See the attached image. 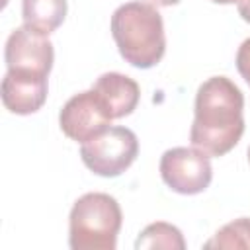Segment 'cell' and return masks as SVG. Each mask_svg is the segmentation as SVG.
<instances>
[{"label":"cell","mask_w":250,"mask_h":250,"mask_svg":"<svg viewBox=\"0 0 250 250\" xmlns=\"http://www.w3.org/2000/svg\"><path fill=\"white\" fill-rule=\"evenodd\" d=\"M4 59L8 70L37 72L49 76L55 61V51L45 33L21 25L10 33L4 49Z\"/></svg>","instance_id":"cell-7"},{"label":"cell","mask_w":250,"mask_h":250,"mask_svg":"<svg viewBox=\"0 0 250 250\" xmlns=\"http://www.w3.org/2000/svg\"><path fill=\"white\" fill-rule=\"evenodd\" d=\"M160 176L170 189L182 195L201 193L213 180L209 154L195 146L168 148L160 158Z\"/></svg>","instance_id":"cell-5"},{"label":"cell","mask_w":250,"mask_h":250,"mask_svg":"<svg viewBox=\"0 0 250 250\" xmlns=\"http://www.w3.org/2000/svg\"><path fill=\"white\" fill-rule=\"evenodd\" d=\"M244 96L227 76L207 78L195 94L189 141L209 156L232 150L244 133Z\"/></svg>","instance_id":"cell-1"},{"label":"cell","mask_w":250,"mask_h":250,"mask_svg":"<svg viewBox=\"0 0 250 250\" xmlns=\"http://www.w3.org/2000/svg\"><path fill=\"white\" fill-rule=\"evenodd\" d=\"M215 4H232V2H238V0H211Z\"/></svg>","instance_id":"cell-16"},{"label":"cell","mask_w":250,"mask_h":250,"mask_svg":"<svg viewBox=\"0 0 250 250\" xmlns=\"http://www.w3.org/2000/svg\"><path fill=\"white\" fill-rule=\"evenodd\" d=\"M205 248H250V219L227 223L205 242Z\"/></svg>","instance_id":"cell-12"},{"label":"cell","mask_w":250,"mask_h":250,"mask_svg":"<svg viewBox=\"0 0 250 250\" xmlns=\"http://www.w3.org/2000/svg\"><path fill=\"white\" fill-rule=\"evenodd\" d=\"M111 35L119 55L137 68H152L164 57V21L150 2L121 4L111 16Z\"/></svg>","instance_id":"cell-2"},{"label":"cell","mask_w":250,"mask_h":250,"mask_svg":"<svg viewBox=\"0 0 250 250\" xmlns=\"http://www.w3.org/2000/svg\"><path fill=\"white\" fill-rule=\"evenodd\" d=\"M137 154V135L127 127H107L80 146V158L84 166L104 178H115L123 174L135 162Z\"/></svg>","instance_id":"cell-4"},{"label":"cell","mask_w":250,"mask_h":250,"mask_svg":"<svg viewBox=\"0 0 250 250\" xmlns=\"http://www.w3.org/2000/svg\"><path fill=\"white\" fill-rule=\"evenodd\" d=\"M152 6H174V4H178L180 0H148Z\"/></svg>","instance_id":"cell-15"},{"label":"cell","mask_w":250,"mask_h":250,"mask_svg":"<svg viewBox=\"0 0 250 250\" xmlns=\"http://www.w3.org/2000/svg\"><path fill=\"white\" fill-rule=\"evenodd\" d=\"M23 25L39 31L53 33L66 18V0H21Z\"/></svg>","instance_id":"cell-10"},{"label":"cell","mask_w":250,"mask_h":250,"mask_svg":"<svg viewBox=\"0 0 250 250\" xmlns=\"http://www.w3.org/2000/svg\"><path fill=\"white\" fill-rule=\"evenodd\" d=\"M135 248H164V250H184L186 248V240L184 234L178 227L170 225V223H152L148 225L137 238Z\"/></svg>","instance_id":"cell-11"},{"label":"cell","mask_w":250,"mask_h":250,"mask_svg":"<svg viewBox=\"0 0 250 250\" xmlns=\"http://www.w3.org/2000/svg\"><path fill=\"white\" fill-rule=\"evenodd\" d=\"M96 94L102 98L107 113L111 115V119H121L129 113H133V109L139 104L141 98V88L139 84L121 74V72H105L102 74L94 86Z\"/></svg>","instance_id":"cell-9"},{"label":"cell","mask_w":250,"mask_h":250,"mask_svg":"<svg viewBox=\"0 0 250 250\" xmlns=\"http://www.w3.org/2000/svg\"><path fill=\"white\" fill-rule=\"evenodd\" d=\"M111 123V115L107 113L102 98L96 94L94 88L74 94L61 109L59 113V125L61 131L76 141L86 143L105 131Z\"/></svg>","instance_id":"cell-6"},{"label":"cell","mask_w":250,"mask_h":250,"mask_svg":"<svg viewBox=\"0 0 250 250\" xmlns=\"http://www.w3.org/2000/svg\"><path fill=\"white\" fill-rule=\"evenodd\" d=\"M248 162H250V146H248Z\"/></svg>","instance_id":"cell-17"},{"label":"cell","mask_w":250,"mask_h":250,"mask_svg":"<svg viewBox=\"0 0 250 250\" xmlns=\"http://www.w3.org/2000/svg\"><path fill=\"white\" fill-rule=\"evenodd\" d=\"M121 223L115 197L102 191L84 193L70 209L68 244L72 250H115Z\"/></svg>","instance_id":"cell-3"},{"label":"cell","mask_w":250,"mask_h":250,"mask_svg":"<svg viewBox=\"0 0 250 250\" xmlns=\"http://www.w3.org/2000/svg\"><path fill=\"white\" fill-rule=\"evenodd\" d=\"M236 68L240 76L250 84V37L244 39L236 51Z\"/></svg>","instance_id":"cell-13"},{"label":"cell","mask_w":250,"mask_h":250,"mask_svg":"<svg viewBox=\"0 0 250 250\" xmlns=\"http://www.w3.org/2000/svg\"><path fill=\"white\" fill-rule=\"evenodd\" d=\"M238 14L244 21L250 23V0H238Z\"/></svg>","instance_id":"cell-14"},{"label":"cell","mask_w":250,"mask_h":250,"mask_svg":"<svg viewBox=\"0 0 250 250\" xmlns=\"http://www.w3.org/2000/svg\"><path fill=\"white\" fill-rule=\"evenodd\" d=\"M47 90L45 74L8 70L2 78V104L16 115H29L41 109L47 100Z\"/></svg>","instance_id":"cell-8"}]
</instances>
